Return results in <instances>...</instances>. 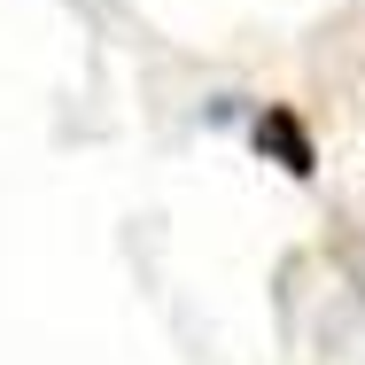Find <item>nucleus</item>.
Wrapping results in <instances>:
<instances>
[{
    "mask_svg": "<svg viewBox=\"0 0 365 365\" xmlns=\"http://www.w3.org/2000/svg\"><path fill=\"white\" fill-rule=\"evenodd\" d=\"M249 140H257V155H264V163H280L288 179H311V171H319V155H311V133L295 125V109H264V117L249 125Z\"/></svg>",
    "mask_w": 365,
    "mask_h": 365,
    "instance_id": "nucleus-1",
    "label": "nucleus"
}]
</instances>
